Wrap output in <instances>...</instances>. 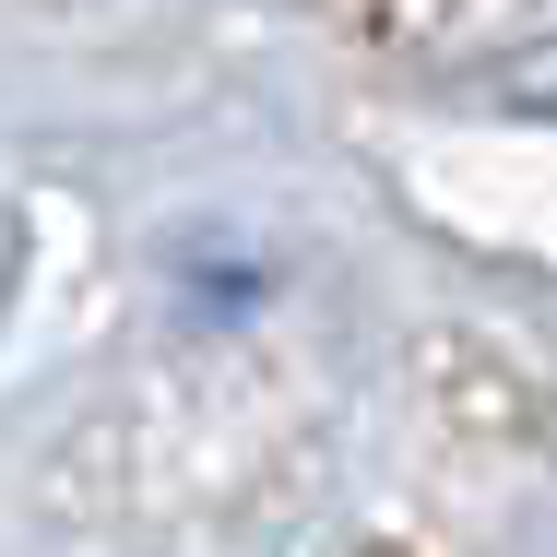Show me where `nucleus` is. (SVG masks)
Returning a JSON list of instances; mask_svg holds the SVG:
<instances>
[{
    "instance_id": "obj_1",
    "label": "nucleus",
    "mask_w": 557,
    "mask_h": 557,
    "mask_svg": "<svg viewBox=\"0 0 557 557\" xmlns=\"http://www.w3.org/2000/svg\"><path fill=\"white\" fill-rule=\"evenodd\" d=\"M498 96H510V108H534V119H557V48L510 60V72H498Z\"/></svg>"
}]
</instances>
